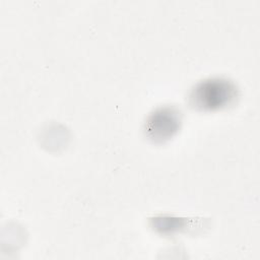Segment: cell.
Here are the masks:
<instances>
[{
  "label": "cell",
  "instance_id": "7a4b0ae2",
  "mask_svg": "<svg viewBox=\"0 0 260 260\" xmlns=\"http://www.w3.org/2000/svg\"><path fill=\"white\" fill-rule=\"evenodd\" d=\"M182 112L175 106H161L153 110L145 119L143 132L145 137L156 144L172 139L182 126Z\"/></svg>",
  "mask_w": 260,
  "mask_h": 260
},
{
  "label": "cell",
  "instance_id": "6da1fadb",
  "mask_svg": "<svg viewBox=\"0 0 260 260\" xmlns=\"http://www.w3.org/2000/svg\"><path fill=\"white\" fill-rule=\"evenodd\" d=\"M239 96V87L232 79L215 76L197 82L190 90L188 104L198 112H218L235 106Z\"/></svg>",
  "mask_w": 260,
  "mask_h": 260
}]
</instances>
